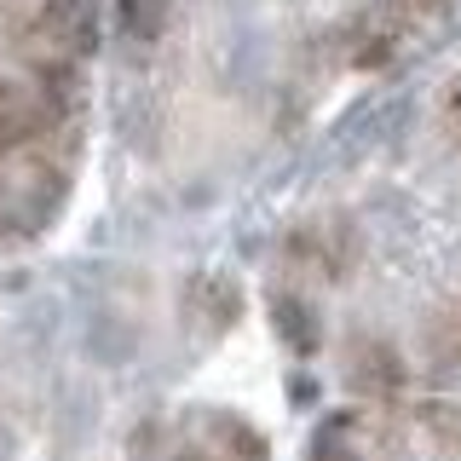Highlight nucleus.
<instances>
[{
	"instance_id": "nucleus-1",
	"label": "nucleus",
	"mask_w": 461,
	"mask_h": 461,
	"mask_svg": "<svg viewBox=\"0 0 461 461\" xmlns=\"http://www.w3.org/2000/svg\"><path fill=\"white\" fill-rule=\"evenodd\" d=\"M69 167L58 162L47 144L0 156V237H35L52 225V213L64 208Z\"/></svg>"
},
{
	"instance_id": "nucleus-2",
	"label": "nucleus",
	"mask_w": 461,
	"mask_h": 461,
	"mask_svg": "<svg viewBox=\"0 0 461 461\" xmlns=\"http://www.w3.org/2000/svg\"><path fill=\"white\" fill-rule=\"evenodd\" d=\"M69 69H35V76H0V156L47 144L69 115Z\"/></svg>"
},
{
	"instance_id": "nucleus-3",
	"label": "nucleus",
	"mask_w": 461,
	"mask_h": 461,
	"mask_svg": "<svg viewBox=\"0 0 461 461\" xmlns=\"http://www.w3.org/2000/svg\"><path fill=\"white\" fill-rule=\"evenodd\" d=\"M98 41V0H41L29 18L23 52L35 69H76V58L93 52Z\"/></svg>"
},
{
	"instance_id": "nucleus-4",
	"label": "nucleus",
	"mask_w": 461,
	"mask_h": 461,
	"mask_svg": "<svg viewBox=\"0 0 461 461\" xmlns=\"http://www.w3.org/2000/svg\"><path fill=\"white\" fill-rule=\"evenodd\" d=\"M357 259V237L346 220H312L288 237V266L306 271V277H323V283H340Z\"/></svg>"
},
{
	"instance_id": "nucleus-5",
	"label": "nucleus",
	"mask_w": 461,
	"mask_h": 461,
	"mask_svg": "<svg viewBox=\"0 0 461 461\" xmlns=\"http://www.w3.org/2000/svg\"><path fill=\"white\" fill-rule=\"evenodd\" d=\"M346 381H352V393H364L375 403H386V398H398L403 393V357H398V346H386V340H352V352H346Z\"/></svg>"
},
{
	"instance_id": "nucleus-6",
	"label": "nucleus",
	"mask_w": 461,
	"mask_h": 461,
	"mask_svg": "<svg viewBox=\"0 0 461 461\" xmlns=\"http://www.w3.org/2000/svg\"><path fill=\"white\" fill-rule=\"evenodd\" d=\"M185 312H191V323L202 335H225V329L242 317V288L230 283L225 271H202L191 283V294H185Z\"/></svg>"
},
{
	"instance_id": "nucleus-7",
	"label": "nucleus",
	"mask_w": 461,
	"mask_h": 461,
	"mask_svg": "<svg viewBox=\"0 0 461 461\" xmlns=\"http://www.w3.org/2000/svg\"><path fill=\"white\" fill-rule=\"evenodd\" d=\"M202 432H208V444H213L220 461H266L271 456L266 432L249 427L242 415H230V410H208V415H202Z\"/></svg>"
},
{
	"instance_id": "nucleus-8",
	"label": "nucleus",
	"mask_w": 461,
	"mask_h": 461,
	"mask_svg": "<svg viewBox=\"0 0 461 461\" xmlns=\"http://www.w3.org/2000/svg\"><path fill=\"white\" fill-rule=\"evenodd\" d=\"M271 323L294 357H312L323 346V323H317V306L306 294H271Z\"/></svg>"
},
{
	"instance_id": "nucleus-9",
	"label": "nucleus",
	"mask_w": 461,
	"mask_h": 461,
	"mask_svg": "<svg viewBox=\"0 0 461 461\" xmlns=\"http://www.w3.org/2000/svg\"><path fill=\"white\" fill-rule=\"evenodd\" d=\"M306 461H357V421L352 415H329V421L312 432Z\"/></svg>"
},
{
	"instance_id": "nucleus-10",
	"label": "nucleus",
	"mask_w": 461,
	"mask_h": 461,
	"mask_svg": "<svg viewBox=\"0 0 461 461\" xmlns=\"http://www.w3.org/2000/svg\"><path fill=\"white\" fill-rule=\"evenodd\" d=\"M167 23V0H115V29L127 41H156Z\"/></svg>"
},
{
	"instance_id": "nucleus-11",
	"label": "nucleus",
	"mask_w": 461,
	"mask_h": 461,
	"mask_svg": "<svg viewBox=\"0 0 461 461\" xmlns=\"http://www.w3.org/2000/svg\"><path fill=\"white\" fill-rule=\"evenodd\" d=\"M450 122L461 127V81H456V93H450Z\"/></svg>"
},
{
	"instance_id": "nucleus-12",
	"label": "nucleus",
	"mask_w": 461,
	"mask_h": 461,
	"mask_svg": "<svg viewBox=\"0 0 461 461\" xmlns=\"http://www.w3.org/2000/svg\"><path fill=\"white\" fill-rule=\"evenodd\" d=\"M173 461H220V456H196V450H191V456H173Z\"/></svg>"
},
{
	"instance_id": "nucleus-13",
	"label": "nucleus",
	"mask_w": 461,
	"mask_h": 461,
	"mask_svg": "<svg viewBox=\"0 0 461 461\" xmlns=\"http://www.w3.org/2000/svg\"><path fill=\"white\" fill-rule=\"evenodd\" d=\"M0 461H6V450H0Z\"/></svg>"
},
{
	"instance_id": "nucleus-14",
	"label": "nucleus",
	"mask_w": 461,
	"mask_h": 461,
	"mask_svg": "<svg viewBox=\"0 0 461 461\" xmlns=\"http://www.w3.org/2000/svg\"><path fill=\"white\" fill-rule=\"evenodd\" d=\"M456 329H461V323H456Z\"/></svg>"
}]
</instances>
